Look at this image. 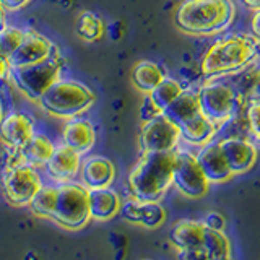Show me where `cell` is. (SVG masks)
I'll list each match as a JSON object with an SVG mask.
<instances>
[{"instance_id":"cell-1","label":"cell","mask_w":260,"mask_h":260,"mask_svg":"<svg viewBox=\"0 0 260 260\" xmlns=\"http://www.w3.org/2000/svg\"><path fill=\"white\" fill-rule=\"evenodd\" d=\"M169 239L181 258L226 260L231 257V242L223 230L211 228L203 221L181 219L173 226Z\"/></svg>"},{"instance_id":"cell-2","label":"cell","mask_w":260,"mask_h":260,"mask_svg":"<svg viewBox=\"0 0 260 260\" xmlns=\"http://www.w3.org/2000/svg\"><path fill=\"white\" fill-rule=\"evenodd\" d=\"M233 0H184L176 12V26L189 36H215L234 21Z\"/></svg>"},{"instance_id":"cell-3","label":"cell","mask_w":260,"mask_h":260,"mask_svg":"<svg viewBox=\"0 0 260 260\" xmlns=\"http://www.w3.org/2000/svg\"><path fill=\"white\" fill-rule=\"evenodd\" d=\"M176 150L143 151L128 174V185L134 197L145 202H159L173 185Z\"/></svg>"},{"instance_id":"cell-4","label":"cell","mask_w":260,"mask_h":260,"mask_svg":"<svg viewBox=\"0 0 260 260\" xmlns=\"http://www.w3.org/2000/svg\"><path fill=\"white\" fill-rule=\"evenodd\" d=\"M258 43L255 36L247 35H231L218 39L202 57V73L205 77H213L244 67L255 57Z\"/></svg>"},{"instance_id":"cell-5","label":"cell","mask_w":260,"mask_h":260,"mask_svg":"<svg viewBox=\"0 0 260 260\" xmlns=\"http://www.w3.org/2000/svg\"><path fill=\"white\" fill-rule=\"evenodd\" d=\"M94 93L85 83L59 78L39 100L43 109L55 117L73 119L88 111L94 103Z\"/></svg>"},{"instance_id":"cell-6","label":"cell","mask_w":260,"mask_h":260,"mask_svg":"<svg viewBox=\"0 0 260 260\" xmlns=\"http://www.w3.org/2000/svg\"><path fill=\"white\" fill-rule=\"evenodd\" d=\"M91 213H89V189L78 182L57 184V205L51 221L60 224L72 231L85 228Z\"/></svg>"},{"instance_id":"cell-7","label":"cell","mask_w":260,"mask_h":260,"mask_svg":"<svg viewBox=\"0 0 260 260\" xmlns=\"http://www.w3.org/2000/svg\"><path fill=\"white\" fill-rule=\"evenodd\" d=\"M60 72L62 59L59 57V52H55L43 62L13 67L10 77L24 96L31 101L39 103L43 94L60 78Z\"/></svg>"},{"instance_id":"cell-8","label":"cell","mask_w":260,"mask_h":260,"mask_svg":"<svg viewBox=\"0 0 260 260\" xmlns=\"http://www.w3.org/2000/svg\"><path fill=\"white\" fill-rule=\"evenodd\" d=\"M173 184L187 199H202L208 193L210 182L197 161L189 151H177L174 158Z\"/></svg>"},{"instance_id":"cell-9","label":"cell","mask_w":260,"mask_h":260,"mask_svg":"<svg viewBox=\"0 0 260 260\" xmlns=\"http://www.w3.org/2000/svg\"><path fill=\"white\" fill-rule=\"evenodd\" d=\"M200 109L208 119L219 127L233 117L238 106V98L231 86L221 81H210L199 89Z\"/></svg>"},{"instance_id":"cell-10","label":"cell","mask_w":260,"mask_h":260,"mask_svg":"<svg viewBox=\"0 0 260 260\" xmlns=\"http://www.w3.org/2000/svg\"><path fill=\"white\" fill-rule=\"evenodd\" d=\"M4 190L7 199L16 207H26L43 187L38 171L31 165H16L7 169L4 176Z\"/></svg>"},{"instance_id":"cell-11","label":"cell","mask_w":260,"mask_h":260,"mask_svg":"<svg viewBox=\"0 0 260 260\" xmlns=\"http://www.w3.org/2000/svg\"><path fill=\"white\" fill-rule=\"evenodd\" d=\"M181 140V128L165 112L143 122L140 132L142 151H173Z\"/></svg>"},{"instance_id":"cell-12","label":"cell","mask_w":260,"mask_h":260,"mask_svg":"<svg viewBox=\"0 0 260 260\" xmlns=\"http://www.w3.org/2000/svg\"><path fill=\"white\" fill-rule=\"evenodd\" d=\"M57 52V47L51 39L39 35L36 31H24V39L18 46V49L8 57L12 69L23 67V65L38 63L49 59L51 55Z\"/></svg>"},{"instance_id":"cell-13","label":"cell","mask_w":260,"mask_h":260,"mask_svg":"<svg viewBox=\"0 0 260 260\" xmlns=\"http://www.w3.org/2000/svg\"><path fill=\"white\" fill-rule=\"evenodd\" d=\"M221 151L233 174H244L255 166L258 151L255 145L244 137H224L219 140Z\"/></svg>"},{"instance_id":"cell-14","label":"cell","mask_w":260,"mask_h":260,"mask_svg":"<svg viewBox=\"0 0 260 260\" xmlns=\"http://www.w3.org/2000/svg\"><path fill=\"white\" fill-rule=\"evenodd\" d=\"M195 156L210 184H224L234 176L226 162L219 140L213 138L211 142L202 145L200 151Z\"/></svg>"},{"instance_id":"cell-15","label":"cell","mask_w":260,"mask_h":260,"mask_svg":"<svg viewBox=\"0 0 260 260\" xmlns=\"http://www.w3.org/2000/svg\"><path fill=\"white\" fill-rule=\"evenodd\" d=\"M80 168H81V154L65 143L55 146L52 156L46 162L47 174L59 184L72 181L80 173Z\"/></svg>"},{"instance_id":"cell-16","label":"cell","mask_w":260,"mask_h":260,"mask_svg":"<svg viewBox=\"0 0 260 260\" xmlns=\"http://www.w3.org/2000/svg\"><path fill=\"white\" fill-rule=\"evenodd\" d=\"M120 211L127 221L145 226L148 230H154V228L161 226L166 219V211L158 202H145L135 197L134 200L125 202L120 207Z\"/></svg>"},{"instance_id":"cell-17","label":"cell","mask_w":260,"mask_h":260,"mask_svg":"<svg viewBox=\"0 0 260 260\" xmlns=\"http://www.w3.org/2000/svg\"><path fill=\"white\" fill-rule=\"evenodd\" d=\"M0 135L15 150H23L35 135V124L28 114L12 112L0 122Z\"/></svg>"},{"instance_id":"cell-18","label":"cell","mask_w":260,"mask_h":260,"mask_svg":"<svg viewBox=\"0 0 260 260\" xmlns=\"http://www.w3.org/2000/svg\"><path fill=\"white\" fill-rule=\"evenodd\" d=\"M120 199L111 187L89 189V213L96 221H109L120 211Z\"/></svg>"},{"instance_id":"cell-19","label":"cell","mask_w":260,"mask_h":260,"mask_svg":"<svg viewBox=\"0 0 260 260\" xmlns=\"http://www.w3.org/2000/svg\"><path fill=\"white\" fill-rule=\"evenodd\" d=\"M116 177V168L112 161L104 156H91L81 166V181L88 189L111 187Z\"/></svg>"},{"instance_id":"cell-20","label":"cell","mask_w":260,"mask_h":260,"mask_svg":"<svg viewBox=\"0 0 260 260\" xmlns=\"http://www.w3.org/2000/svg\"><path fill=\"white\" fill-rule=\"evenodd\" d=\"M63 143L70 148L85 154L93 148L96 143V132L91 122L85 119H73L63 127Z\"/></svg>"},{"instance_id":"cell-21","label":"cell","mask_w":260,"mask_h":260,"mask_svg":"<svg viewBox=\"0 0 260 260\" xmlns=\"http://www.w3.org/2000/svg\"><path fill=\"white\" fill-rule=\"evenodd\" d=\"M179 128H181V138H184L187 143L205 145L215 138L218 125L211 119H208L203 112H200L190 120L179 125Z\"/></svg>"},{"instance_id":"cell-22","label":"cell","mask_w":260,"mask_h":260,"mask_svg":"<svg viewBox=\"0 0 260 260\" xmlns=\"http://www.w3.org/2000/svg\"><path fill=\"white\" fill-rule=\"evenodd\" d=\"M162 112H165L171 120H174L177 125H181V124H184V122L190 120L192 117H195L197 114L202 112L199 91L182 89V93L179 94Z\"/></svg>"},{"instance_id":"cell-23","label":"cell","mask_w":260,"mask_h":260,"mask_svg":"<svg viewBox=\"0 0 260 260\" xmlns=\"http://www.w3.org/2000/svg\"><path fill=\"white\" fill-rule=\"evenodd\" d=\"M162 78H165V73H162L161 67L151 60L138 62L132 70L134 86L138 89V91H142L145 94L151 93L154 86H156Z\"/></svg>"},{"instance_id":"cell-24","label":"cell","mask_w":260,"mask_h":260,"mask_svg":"<svg viewBox=\"0 0 260 260\" xmlns=\"http://www.w3.org/2000/svg\"><path fill=\"white\" fill-rule=\"evenodd\" d=\"M55 145L49 140L46 135L35 134L31 140L23 148V154L32 165H46L49 158L52 156Z\"/></svg>"},{"instance_id":"cell-25","label":"cell","mask_w":260,"mask_h":260,"mask_svg":"<svg viewBox=\"0 0 260 260\" xmlns=\"http://www.w3.org/2000/svg\"><path fill=\"white\" fill-rule=\"evenodd\" d=\"M57 205V185H47L41 187V190L35 195L31 200L29 208L41 218L52 219L54 211Z\"/></svg>"},{"instance_id":"cell-26","label":"cell","mask_w":260,"mask_h":260,"mask_svg":"<svg viewBox=\"0 0 260 260\" xmlns=\"http://www.w3.org/2000/svg\"><path fill=\"white\" fill-rule=\"evenodd\" d=\"M182 89L184 88L179 85L176 80L165 77L156 86H154L153 91L148 93V96L151 98V101L158 106L159 111H165L168 106L182 93Z\"/></svg>"},{"instance_id":"cell-27","label":"cell","mask_w":260,"mask_h":260,"mask_svg":"<svg viewBox=\"0 0 260 260\" xmlns=\"http://www.w3.org/2000/svg\"><path fill=\"white\" fill-rule=\"evenodd\" d=\"M77 32L85 41H98L104 35V23L98 15L93 12H85L78 18Z\"/></svg>"},{"instance_id":"cell-28","label":"cell","mask_w":260,"mask_h":260,"mask_svg":"<svg viewBox=\"0 0 260 260\" xmlns=\"http://www.w3.org/2000/svg\"><path fill=\"white\" fill-rule=\"evenodd\" d=\"M24 39V31L16 26H4L0 29V54L10 57Z\"/></svg>"},{"instance_id":"cell-29","label":"cell","mask_w":260,"mask_h":260,"mask_svg":"<svg viewBox=\"0 0 260 260\" xmlns=\"http://www.w3.org/2000/svg\"><path fill=\"white\" fill-rule=\"evenodd\" d=\"M244 119H246L249 134L260 140V100L249 98L246 109H244Z\"/></svg>"},{"instance_id":"cell-30","label":"cell","mask_w":260,"mask_h":260,"mask_svg":"<svg viewBox=\"0 0 260 260\" xmlns=\"http://www.w3.org/2000/svg\"><path fill=\"white\" fill-rule=\"evenodd\" d=\"M159 112H162V111H159V109H158V106L151 101V98H150L148 94H146L145 103H143V108H142V111H140L143 122H145V120H148V119H151V117H154V116H158Z\"/></svg>"},{"instance_id":"cell-31","label":"cell","mask_w":260,"mask_h":260,"mask_svg":"<svg viewBox=\"0 0 260 260\" xmlns=\"http://www.w3.org/2000/svg\"><path fill=\"white\" fill-rule=\"evenodd\" d=\"M249 98H255V100H260V70H257L254 73V77L250 78V85L247 89Z\"/></svg>"},{"instance_id":"cell-32","label":"cell","mask_w":260,"mask_h":260,"mask_svg":"<svg viewBox=\"0 0 260 260\" xmlns=\"http://www.w3.org/2000/svg\"><path fill=\"white\" fill-rule=\"evenodd\" d=\"M203 223L211 226V228H216V230H223V228H224V218L219 213H210V215H207L205 221H203Z\"/></svg>"},{"instance_id":"cell-33","label":"cell","mask_w":260,"mask_h":260,"mask_svg":"<svg viewBox=\"0 0 260 260\" xmlns=\"http://www.w3.org/2000/svg\"><path fill=\"white\" fill-rule=\"evenodd\" d=\"M2 5L5 7V10H10V12H16L23 8L26 4H29L31 0H0Z\"/></svg>"},{"instance_id":"cell-34","label":"cell","mask_w":260,"mask_h":260,"mask_svg":"<svg viewBox=\"0 0 260 260\" xmlns=\"http://www.w3.org/2000/svg\"><path fill=\"white\" fill-rule=\"evenodd\" d=\"M250 29H252V35L260 41V8L258 10H254V15H252V20H250Z\"/></svg>"},{"instance_id":"cell-35","label":"cell","mask_w":260,"mask_h":260,"mask_svg":"<svg viewBox=\"0 0 260 260\" xmlns=\"http://www.w3.org/2000/svg\"><path fill=\"white\" fill-rule=\"evenodd\" d=\"M12 73V65L8 62V57L0 54V80L7 78Z\"/></svg>"},{"instance_id":"cell-36","label":"cell","mask_w":260,"mask_h":260,"mask_svg":"<svg viewBox=\"0 0 260 260\" xmlns=\"http://www.w3.org/2000/svg\"><path fill=\"white\" fill-rule=\"evenodd\" d=\"M242 4L252 8V10H258L260 8V0H242Z\"/></svg>"},{"instance_id":"cell-37","label":"cell","mask_w":260,"mask_h":260,"mask_svg":"<svg viewBox=\"0 0 260 260\" xmlns=\"http://www.w3.org/2000/svg\"><path fill=\"white\" fill-rule=\"evenodd\" d=\"M5 26V7L0 2V29Z\"/></svg>"},{"instance_id":"cell-38","label":"cell","mask_w":260,"mask_h":260,"mask_svg":"<svg viewBox=\"0 0 260 260\" xmlns=\"http://www.w3.org/2000/svg\"><path fill=\"white\" fill-rule=\"evenodd\" d=\"M4 119V106H2V100H0V122Z\"/></svg>"}]
</instances>
